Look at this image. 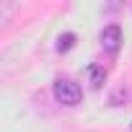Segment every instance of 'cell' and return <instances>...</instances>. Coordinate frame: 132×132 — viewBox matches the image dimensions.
Returning a JSON list of instances; mask_svg holds the SVG:
<instances>
[{
    "mask_svg": "<svg viewBox=\"0 0 132 132\" xmlns=\"http://www.w3.org/2000/svg\"><path fill=\"white\" fill-rule=\"evenodd\" d=\"M129 129H132V124H129Z\"/></svg>",
    "mask_w": 132,
    "mask_h": 132,
    "instance_id": "obj_5",
    "label": "cell"
},
{
    "mask_svg": "<svg viewBox=\"0 0 132 132\" xmlns=\"http://www.w3.org/2000/svg\"><path fill=\"white\" fill-rule=\"evenodd\" d=\"M73 47H75V34H73V31L60 34V39H57V52H70Z\"/></svg>",
    "mask_w": 132,
    "mask_h": 132,
    "instance_id": "obj_4",
    "label": "cell"
},
{
    "mask_svg": "<svg viewBox=\"0 0 132 132\" xmlns=\"http://www.w3.org/2000/svg\"><path fill=\"white\" fill-rule=\"evenodd\" d=\"M101 47H104L109 54H117V52H119V47H122V29H119L117 23L104 26V31H101Z\"/></svg>",
    "mask_w": 132,
    "mask_h": 132,
    "instance_id": "obj_2",
    "label": "cell"
},
{
    "mask_svg": "<svg viewBox=\"0 0 132 132\" xmlns=\"http://www.w3.org/2000/svg\"><path fill=\"white\" fill-rule=\"evenodd\" d=\"M52 93H54L57 104H62V106H78L83 98V88L70 78H57L52 86Z\"/></svg>",
    "mask_w": 132,
    "mask_h": 132,
    "instance_id": "obj_1",
    "label": "cell"
},
{
    "mask_svg": "<svg viewBox=\"0 0 132 132\" xmlns=\"http://www.w3.org/2000/svg\"><path fill=\"white\" fill-rule=\"evenodd\" d=\"M88 80L93 88H101L104 80H106V70L101 68V65H88Z\"/></svg>",
    "mask_w": 132,
    "mask_h": 132,
    "instance_id": "obj_3",
    "label": "cell"
}]
</instances>
